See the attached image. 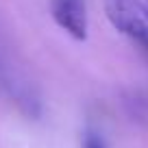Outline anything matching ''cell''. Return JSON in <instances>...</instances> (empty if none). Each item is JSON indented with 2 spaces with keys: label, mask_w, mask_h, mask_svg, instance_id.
Listing matches in <instances>:
<instances>
[{
  "label": "cell",
  "mask_w": 148,
  "mask_h": 148,
  "mask_svg": "<svg viewBox=\"0 0 148 148\" xmlns=\"http://www.w3.org/2000/svg\"><path fill=\"white\" fill-rule=\"evenodd\" d=\"M102 7L116 31L148 50V7L142 0H102Z\"/></svg>",
  "instance_id": "6da1fadb"
},
{
  "label": "cell",
  "mask_w": 148,
  "mask_h": 148,
  "mask_svg": "<svg viewBox=\"0 0 148 148\" xmlns=\"http://www.w3.org/2000/svg\"><path fill=\"white\" fill-rule=\"evenodd\" d=\"M55 22L74 39L87 37V13L83 0H52Z\"/></svg>",
  "instance_id": "7a4b0ae2"
},
{
  "label": "cell",
  "mask_w": 148,
  "mask_h": 148,
  "mask_svg": "<svg viewBox=\"0 0 148 148\" xmlns=\"http://www.w3.org/2000/svg\"><path fill=\"white\" fill-rule=\"evenodd\" d=\"M83 148H105V144H102V139L98 137V135L89 133L87 137H85V144H83Z\"/></svg>",
  "instance_id": "3957f363"
}]
</instances>
